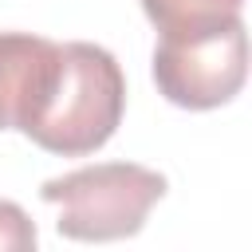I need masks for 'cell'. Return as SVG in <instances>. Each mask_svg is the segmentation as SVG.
Here are the masks:
<instances>
[{"mask_svg": "<svg viewBox=\"0 0 252 252\" xmlns=\"http://www.w3.org/2000/svg\"><path fill=\"white\" fill-rule=\"evenodd\" d=\"M248 75V32L244 20H224L197 32L161 35L154 47L158 91L185 110L224 106Z\"/></svg>", "mask_w": 252, "mask_h": 252, "instance_id": "cell-3", "label": "cell"}, {"mask_svg": "<svg viewBox=\"0 0 252 252\" xmlns=\"http://www.w3.org/2000/svg\"><path fill=\"white\" fill-rule=\"evenodd\" d=\"M35 248V224L16 201H0V252Z\"/></svg>", "mask_w": 252, "mask_h": 252, "instance_id": "cell-6", "label": "cell"}, {"mask_svg": "<svg viewBox=\"0 0 252 252\" xmlns=\"http://www.w3.org/2000/svg\"><path fill=\"white\" fill-rule=\"evenodd\" d=\"M59 43L32 32H0V130H20L55 71Z\"/></svg>", "mask_w": 252, "mask_h": 252, "instance_id": "cell-4", "label": "cell"}, {"mask_svg": "<svg viewBox=\"0 0 252 252\" xmlns=\"http://www.w3.org/2000/svg\"><path fill=\"white\" fill-rule=\"evenodd\" d=\"M126 110V79L118 59L98 43H63L55 55V71L24 118L20 134H28L39 150L83 158L110 142Z\"/></svg>", "mask_w": 252, "mask_h": 252, "instance_id": "cell-1", "label": "cell"}, {"mask_svg": "<svg viewBox=\"0 0 252 252\" xmlns=\"http://www.w3.org/2000/svg\"><path fill=\"white\" fill-rule=\"evenodd\" d=\"M142 8L161 35H173V32H197L236 20L244 0H142Z\"/></svg>", "mask_w": 252, "mask_h": 252, "instance_id": "cell-5", "label": "cell"}, {"mask_svg": "<svg viewBox=\"0 0 252 252\" xmlns=\"http://www.w3.org/2000/svg\"><path fill=\"white\" fill-rule=\"evenodd\" d=\"M165 177L138 161H98L43 181L39 197L59 209V232L71 240H122L134 236L154 201H161Z\"/></svg>", "mask_w": 252, "mask_h": 252, "instance_id": "cell-2", "label": "cell"}]
</instances>
